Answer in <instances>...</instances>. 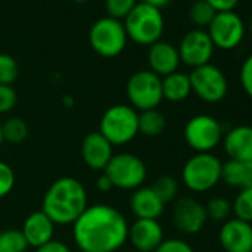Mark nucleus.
<instances>
[{
  "mask_svg": "<svg viewBox=\"0 0 252 252\" xmlns=\"http://www.w3.org/2000/svg\"><path fill=\"white\" fill-rule=\"evenodd\" d=\"M152 189L155 190V193L160 197V200L166 205L171 203L174 200H177L178 196V181L171 177V175H160L155 180Z\"/></svg>",
  "mask_w": 252,
  "mask_h": 252,
  "instance_id": "26",
  "label": "nucleus"
},
{
  "mask_svg": "<svg viewBox=\"0 0 252 252\" xmlns=\"http://www.w3.org/2000/svg\"><path fill=\"white\" fill-rule=\"evenodd\" d=\"M177 48L181 63L191 68L209 64L215 52V46L208 32L203 29H193L187 32Z\"/></svg>",
  "mask_w": 252,
  "mask_h": 252,
  "instance_id": "12",
  "label": "nucleus"
},
{
  "mask_svg": "<svg viewBox=\"0 0 252 252\" xmlns=\"http://www.w3.org/2000/svg\"><path fill=\"white\" fill-rule=\"evenodd\" d=\"M126 217L107 203L88 205L73 224V239L80 252H116L128 242Z\"/></svg>",
  "mask_w": 252,
  "mask_h": 252,
  "instance_id": "1",
  "label": "nucleus"
},
{
  "mask_svg": "<svg viewBox=\"0 0 252 252\" xmlns=\"http://www.w3.org/2000/svg\"><path fill=\"white\" fill-rule=\"evenodd\" d=\"M189 77L191 83V92L196 94L199 99L208 104H217L227 96L228 80L220 67L209 63L193 68Z\"/></svg>",
  "mask_w": 252,
  "mask_h": 252,
  "instance_id": "10",
  "label": "nucleus"
},
{
  "mask_svg": "<svg viewBox=\"0 0 252 252\" xmlns=\"http://www.w3.org/2000/svg\"><path fill=\"white\" fill-rule=\"evenodd\" d=\"M128 40L123 21L111 17L96 20L89 29L91 48L104 58L119 57L125 51Z\"/></svg>",
  "mask_w": 252,
  "mask_h": 252,
  "instance_id": "6",
  "label": "nucleus"
},
{
  "mask_svg": "<svg viewBox=\"0 0 252 252\" xmlns=\"http://www.w3.org/2000/svg\"><path fill=\"white\" fill-rule=\"evenodd\" d=\"M205 2H208L217 12H227L234 11L240 0H205Z\"/></svg>",
  "mask_w": 252,
  "mask_h": 252,
  "instance_id": "37",
  "label": "nucleus"
},
{
  "mask_svg": "<svg viewBox=\"0 0 252 252\" xmlns=\"http://www.w3.org/2000/svg\"><path fill=\"white\" fill-rule=\"evenodd\" d=\"M166 129V117L158 108L138 113V134L144 137H159Z\"/></svg>",
  "mask_w": 252,
  "mask_h": 252,
  "instance_id": "23",
  "label": "nucleus"
},
{
  "mask_svg": "<svg viewBox=\"0 0 252 252\" xmlns=\"http://www.w3.org/2000/svg\"><path fill=\"white\" fill-rule=\"evenodd\" d=\"M162 94L163 99H168L171 102L186 101L191 95V83L189 74L183 71H175L162 77Z\"/></svg>",
  "mask_w": 252,
  "mask_h": 252,
  "instance_id": "22",
  "label": "nucleus"
},
{
  "mask_svg": "<svg viewBox=\"0 0 252 252\" xmlns=\"http://www.w3.org/2000/svg\"><path fill=\"white\" fill-rule=\"evenodd\" d=\"M155 252H194V249L189 242L183 239L171 237V239H165Z\"/></svg>",
  "mask_w": 252,
  "mask_h": 252,
  "instance_id": "34",
  "label": "nucleus"
},
{
  "mask_svg": "<svg viewBox=\"0 0 252 252\" xmlns=\"http://www.w3.org/2000/svg\"><path fill=\"white\" fill-rule=\"evenodd\" d=\"M234 218L252 224V189L240 190L236 199L231 202Z\"/></svg>",
  "mask_w": 252,
  "mask_h": 252,
  "instance_id": "29",
  "label": "nucleus"
},
{
  "mask_svg": "<svg viewBox=\"0 0 252 252\" xmlns=\"http://www.w3.org/2000/svg\"><path fill=\"white\" fill-rule=\"evenodd\" d=\"M34 252H71V249H70V246L67 243L61 242V240H57V239H52L48 243L36 248Z\"/></svg>",
  "mask_w": 252,
  "mask_h": 252,
  "instance_id": "36",
  "label": "nucleus"
},
{
  "mask_svg": "<svg viewBox=\"0 0 252 252\" xmlns=\"http://www.w3.org/2000/svg\"><path fill=\"white\" fill-rule=\"evenodd\" d=\"M222 162L212 153H196L183 166L181 180L194 193L212 190L221 181Z\"/></svg>",
  "mask_w": 252,
  "mask_h": 252,
  "instance_id": "5",
  "label": "nucleus"
},
{
  "mask_svg": "<svg viewBox=\"0 0 252 252\" xmlns=\"http://www.w3.org/2000/svg\"><path fill=\"white\" fill-rule=\"evenodd\" d=\"M95 187L101 191V193H108V191H111L114 187H113V184H111V181H110V178L102 172L98 178H96V181H95Z\"/></svg>",
  "mask_w": 252,
  "mask_h": 252,
  "instance_id": "38",
  "label": "nucleus"
},
{
  "mask_svg": "<svg viewBox=\"0 0 252 252\" xmlns=\"http://www.w3.org/2000/svg\"><path fill=\"white\" fill-rule=\"evenodd\" d=\"M2 134L5 143L15 144V146L21 144L29 137V125L26 123L24 119L18 116L9 117L2 123Z\"/></svg>",
  "mask_w": 252,
  "mask_h": 252,
  "instance_id": "24",
  "label": "nucleus"
},
{
  "mask_svg": "<svg viewBox=\"0 0 252 252\" xmlns=\"http://www.w3.org/2000/svg\"><path fill=\"white\" fill-rule=\"evenodd\" d=\"M123 26L128 39H131L134 43L152 46L160 40L165 30V20L162 9L138 2L128 17L123 20Z\"/></svg>",
  "mask_w": 252,
  "mask_h": 252,
  "instance_id": "3",
  "label": "nucleus"
},
{
  "mask_svg": "<svg viewBox=\"0 0 252 252\" xmlns=\"http://www.w3.org/2000/svg\"><path fill=\"white\" fill-rule=\"evenodd\" d=\"M15 172H14V168L3 162V160H0V199H3L6 197L15 187Z\"/></svg>",
  "mask_w": 252,
  "mask_h": 252,
  "instance_id": "32",
  "label": "nucleus"
},
{
  "mask_svg": "<svg viewBox=\"0 0 252 252\" xmlns=\"http://www.w3.org/2000/svg\"><path fill=\"white\" fill-rule=\"evenodd\" d=\"M29 243L21 230H5L0 233V252H26Z\"/></svg>",
  "mask_w": 252,
  "mask_h": 252,
  "instance_id": "28",
  "label": "nucleus"
},
{
  "mask_svg": "<svg viewBox=\"0 0 252 252\" xmlns=\"http://www.w3.org/2000/svg\"><path fill=\"white\" fill-rule=\"evenodd\" d=\"M111 181L114 189L137 190L143 187L147 178V166L144 160L134 153H117L102 171Z\"/></svg>",
  "mask_w": 252,
  "mask_h": 252,
  "instance_id": "7",
  "label": "nucleus"
},
{
  "mask_svg": "<svg viewBox=\"0 0 252 252\" xmlns=\"http://www.w3.org/2000/svg\"><path fill=\"white\" fill-rule=\"evenodd\" d=\"M206 32L215 49L233 51L240 46L246 36V24L236 11L217 12Z\"/></svg>",
  "mask_w": 252,
  "mask_h": 252,
  "instance_id": "11",
  "label": "nucleus"
},
{
  "mask_svg": "<svg viewBox=\"0 0 252 252\" xmlns=\"http://www.w3.org/2000/svg\"><path fill=\"white\" fill-rule=\"evenodd\" d=\"M138 2L149 3V5H152V6H156V8L162 9L163 6H166V5L171 3V0H138Z\"/></svg>",
  "mask_w": 252,
  "mask_h": 252,
  "instance_id": "39",
  "label": "nucleus"
},
{
  "mask_svg": "<svg viewBox=\"0 0 252 252\" xmlns=\"http://www.w3.org/2000/svg\"><path fill=\"white\" fill-rule=\"evenodd\" d=\"M239 80L245 94L252 99V54L242 63L239 71Z\"/></svg>",
  "mask_w": 252,
  "mask_h": 252,
  "instance_id": "35",
  "label": "nucleus"
},
{
  "mask_svg": "<svg viewBox=\"0 0 252 252\" xmlns=\"http://www.w3.org/2000/svg\"><path fill=\"white\" fill-rule=\"evenodd\" d=\"M21 233L24 234L29 246L36 249L54 239L55 224L42 209L34 211L24 220Z\"/></svg>",
  "mask_w": 252,
  "mask_h": 252,
  "instance_id": "18",
  "label": "nucleus"
},
{
  "mask_svg": "<svg viewBox=\"0 0 252 252\" xmlns=\"http://www.w3.org/2000/svg\"><path fill=\"white\" fill-rule=\"evenodd\" d=\"M3 143L5 141H3V134H2V122H0V147H2Z\"/></svg>",
  "mask_w": 252,
  "mask_h": 252,
  "instance_id": "40",
  "label": "nucleus"
},
{
  "mask_svg": "<svg viewBox=\"0 0 252 252\" xmlns=\"http://www.w3.org/2000/svg\"><path fill=\"white\" fill-rule=\"evenodd\" d=\"M221 181L239 190L252 189V160L242 162L228 159L222 163Z\"/></svg>",
  "mask_w": 252,
  "mask_h": 252,
  "instance_id": "21",
  "label": "nucleus"
},
{
  "mask_svg": "<svg viewBox=\"0 0 252 252\" xmlns=\"http://www.w3.org/2000/svg\"><path fill=\"white\" fill-rule=\"evenodd\" d=\"M20 67L17 60L9 54H0V85H11L18 79Z\"/></svg>",
  "mask_w": 252,
  "mask_h": 252,
  "instance_id": "30",
  "label": "nucleus"
},
{
  "mask_svg": "<svg viewBox=\"0 0 252 252\" xmlns=\"http://www.w3.org/2000/svg\"><path fill=\"white\" fill-rule=\"evenodd\" d=\"M222 125L211 114H196L184 126V141L196 153H212L222 143Z\"/></svg>",
  "mask_w": 252,
  "mask_h": 252,
  "instance_id": "9",
  "label": "nucleus"
},
{
  "mask_svg": "<svg viewBox=\"0 0 252 252\" xmlns=\"http://www.w3.org/2000/svg\"><path fill=\"white\" fill-rule=\"evenodd\" d=\"M128 240L137 252H155L165 240L163 227L159 220H135L134 224L129 225Z\"/></svg>",
  "mask_w": 252,
  "mask_h": 252,
  "instance_id": "16",
  "label": "nucleus"
},
{
  "mask_svg": "<svg viewBox=\"0 0 252 252\" xmlns=\"http://www.w3.org/2000/svg\"><path fill=\"white\" fill-rule=\"evenodd\" d=\"M138 0H105L107 17L123 21L128 14L135 8Z\"/></svg>",
  "mask_w": 252,
  "mask_h": 252,
  "instance_id": "31",
  "label": "nucleus"
},
{
  "mask_svg": "<svg viewBox=\"0 0 252 252\" xmlns=\"http://www.w3.org/2000/svg\"><path fill=\"white\" fill-rule=\"evenodd\" d=\"M99 134L113 147L129 144L138 135V111L129 104L108 107L99 120Z\"/></svg>",
  "mask_w": 252,
  "mask_h": 252,
  "instance_id": "4",
  "label": "nucleus"
},
{
  "mask_svg": "<svg viewBox=\"0 0 252 252\" xmlns=\"http://www.w3.org/2000/svg\"><path fill=\"white\" fill-rule=\"evenodd\" d=\"M18 101L17 91L11 85H0V114L11 113Z\"/></svg>",
  "mask_w": 252,
  "mask_h": 252,
  "instance_id": "33",
  "label": "nucleus"
},
{
  "mask_svg": "<svg viewBox=\"0 0 252 252\" xmlns=\"http://www.w3.org/2000/svg\"><path fill=\"white\" fill-rule=\"evenodd\" d=\"M205 211H206L208 220L224 222L231 218L233 206H231V202L225 197H212L205 205Z\"/></svg>",
  "mask_w": 252,
  "mask_h": 252,
  "instance_id": "27",
  "label": "nucleus"
},
{
  "mask_svg": "<svg viewBox=\"0 0 252 252\" xmlns=\"http://www.w3.org/2000/svg\"><path fill=\"white\" fill-rule=\"evenodd\" d=\"M88 208V191L80 180L61 177L46 190L42 200V211L55 225H73Z\"/></svg>",
  "mask_w": 252,
  "mask_h": 252,
  "instance_id": "2",
  "label": "nucleus"
},
{
  "mask_svg": "<svg viewBox=\"0 0 252 252\" xmlns=\"http://www.w3.org/2000/svg\"><path fill=\"white\" fill-rule=\"evenodd\" d=\"M215 15L217 11L208 2H205V0H196L189 9V18L196 26V29L206 30L212 23V20L215 18Z\"/></svg>",
  "mask_w": 252,
  "mask_h": 252,
  "instance_id": "25",
  "label": "nucleus"
},
{
  "mask_svg": "<svg viewBox=\"0 0 252 252\" xmlns=\"http://www.w3.org/2000/svg\"><path fill=\"white\" fill-rule=\"evenodd\" d=\"M129 208L137 220H159L165 211V203L152 187H140L132 191Z\"/></svg>",
  "mask_w": 252,
  "mask_h": 252,
  "instance_id": "20",
  "label": "nucleus"
},
{
  "mask_svg": "<svg viewBox=\"0 0 252 252\" xmlns=\"http://www.w3.org/2000/svg\"><path fill=\"white\" fill-rule=\"evenodd\" d=\"M222 147L231 160H252V126L239 125L222 137Z\"/></svg>",
  "mask_w": 252,
  "mask_h": 252,
  "instance_id": "19",
  "label": "nucleus"
},
{
  "mask_svg": "<svg viewBox=\"0 0 252 252\" xmlns=\"http://www.w3.org/2000/svg\"><path fill=\"white\" fill-rule=\"evenodd\" d=\"M126 96L129 105L137 111L158 108L163 101L162 77L150 70H138L126 82Z\"/></svg>",
  "mask_w": 252,
  "mask_h": 252,
  "instance_id": "8",
  "label": "nucleus"
},
{
  "mask_svg": "<svg viewBox=\"0 0 252 252\" xmlns=\"http://www.w3.org/2000/svg\"><path fill=\"white\" fill-rule=\"evenodd\" d=\"M218 240L225 252H252V224L231 217L222 222Z\"/></svg>",
  "mask_w": 252,
  "mask_h": 252,
  "instance_id": "14",
  "label": "nucleus"
},
{
  "mask_svg": "<svg viewBox=\"0 0 252 252\" xmlns=\"http://www.w3.org/2000/svg\"><path fill=\"white\" fill-rule=\"evenodd\" d=\"M208 221L205 205L193 197L177 199L172 208V222L184 234H197Z\"/></svg>",
  "mask_w": 252,
  "mask_h": 252,
  "instance_id": "13",
  "label": "nucleus"
},
{
  "mask_svg": "<svg viewBox=\"0 0 252 252\" xmlns=\"http://www.w3.org/2000/svg\"><path fill=\"white\" fill-rule=\"evenodd\" d=\"M147 61L150 67L149 70L159 77H165L171 73L178 71V67L181 64L178 48L165 40H159L149 46Z\"/></svg>",
  "mask_w": 252,
  "mask_h": 252,
  "instance_id": "17",
  "label": "nucleus"
},
{
  "mask_svg": "<svg viewBox=\"0 0 252 252\" xmlns=\"http://www.w3.org/2000/svg\"><path fill=\"white\" fill-rule=\"evenodd\" d=\"M113 155V146L99 134V131L89 132L82 140L80 158L83 163L92 171H104Z\"/></svg>",
  "mask_w": 252,
  "mask_h": 252,
  "instance_id": "15",
  "label": "nucleus"
}]
</instances>
